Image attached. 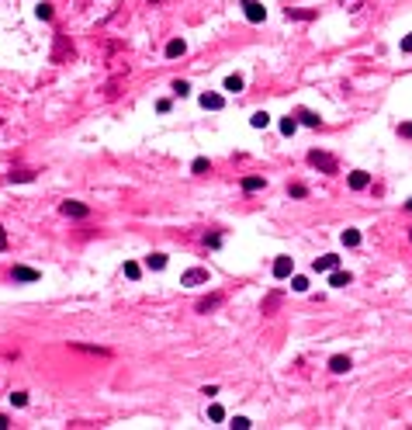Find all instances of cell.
<instances>
[{
    "mask_svg": "<svg viewBox=\"0 0 412 430\" xmlns=\"http://www.w3.org/2000/svg\"><path fill=\"white\" fill-rule=\"evenodd\" d=\"M308 163H312L315 170H322V174H339V160H336L333 153L312 149V153H308Z\"/></svg>",
    "mask_w": 412,
    "mask_h": 430,
    "instance_id": "obj_1",
    "label": "cell"
},
{
    "mask_svg": "<svg viewBox=\"0 0 412 430\" xmlns=\"http://www.w3.org/2000/svg\"><path fill=\"white\" fill-rule=\"evenodd\" d=\"M243 14H246V21L260 24V21H267V7L260 0H243Z\"/></svg>",
    "mask_w": 412,
    "mask_h": 430,
    "instance_id": "obj_2",
    "label": "cell"
},
{
    "mask_svg": "<svg viewBox=\"0 0 412 430\" xmlns=\"http://www.w3.org/2000/svg\"><path fill=\"white\" fill-rule=\"evenodd\" d=\"M180 285H187V288H194V285H208V271H204V267H191V271L180 274Z\"/></svg>",
    "mask_w": 412,
    "mask_h": 430,
    "instance_id": "obj_3",
    "label": "cell"
},
{
    "mask_svg": "<svg viewBox=\"0 0 412 430\" xmlns=\"http://www.w3.org/2000/svg\"><path fill=\"white\" fill-rule=\"evenodd\" d=\"M59 212L70 215V219H87V215H90V208H87L83 201H62V205H59Z\"/></svg>",
    "mask_w": 412,
    "mask_h": 430,
    "instance_id": "obj_4",
    "label": "cell"
},
{
    "mask_svg": "<svg viewBox=\"0 0 412 430\" xmlns=\"http://www.w3.org/2000/svg\"><path fill=\"white\" fill-rule=\"evenodd\" d=\"M73 59V45L66 42V35H56V49H52V63H62V59Z\"/></svg>",
    "mask_w": 412,
    "mask_h": 430,
    "instance_id": "obj_5",
    "label": "cell"
},
{
    "mask_svg": "<svg viewBox=\"0 0 412 430\" xmlns=\"http://www.w3.org/2000/svg\"><path fill=\"white\" fill-rule=\"evenodd\" d=\"M336 264H339V257H336V254H326V257H319V260L312 264V271L315 274H329V271H336Z\"/></svg>",
    "mask_w": 412,
    "mask_h": 430,
    "instance_id": "obj_6",
    "label": "cell"
},
{
    "mask_svg": "<svg viewBox=\"0 0 412 430\" xmlns=\"http://www.w3.org/2000/svg\"><path fill=\"white\" fill-rule=\"evenodd\" d=\"M218 305H225V295H208V298H201V302H197L194 309H197V313H215Z\"/></svg>",
    "mask_w": 412,
    "mask_h": 430,
    "instance_id": "obj_7",
    "label": "cell"
},
{
    "mask_svg": "<svg viewBox=\"0 0 412 430\" xmlns=\"http://www.w3.org/2000/svg\"><path fill=\"white\" fill-rule=\"evenodd\" d=\"M294 271V257H277L274 260V278H291Z\"/></svg>",
    "mask_w": 412,
    "mask_h": 430,
    "instance_id": "obj_8",
    "label": "cell"
},
{
    "mask_svg": "<svg viewBox=\"0 0 412 430\" xmlns=\"http://www.w3.org/2000/svg\"><path fill=\"white\" fill-rule=\"evenodd\" d=\"M350 368H353V361H350V357H343V354L329 357V372H333V375H347Z\"/></svg>",
    "mask_w": 412,
    "mask_h": 430,
    "instance_id": "obj_9",
    "label": "cell"
},
{
    "mask_svg": "<svg viewBox=\"0 0 412 430\" xmlns=\"http://www.w3.org/2000/svg\"><path fill=\"white\" fill-rule=\"evenodd\" d=\"M201 108L204 111H222L225 108V98L222 94H201Z\"/></svg>",
    "mask_w": 412,
    "mask_h": 430,
    "instance_id": "obj_10",
    "label": "cell"
},
{
    "mask_svg": "<svg viewBox=\"0 0 412 430\" xmlns=\"http://www.w3.org/2000/svg\"><path fill=\"white\" fill-rule=\"evenodd\" d=\"M350 188H353V191L371 188V174H367V170H353V174H350Z\"/></svg>",
    "mask_w": 412,
    "mask_h": 430,
    "instance_id": "obj_11",
    "label": "cell"
},
{
    "mask_svg": "<svg viewBox=\"0 0 412 430\" xmlns=\"http://www.w3.org/2000/svg\"><path fill=\"white\" fill-rule=\"evenodd\" d=\"M11 278H14V281H24V285H31V281H39V271H35V267H14Z\"/></svg>",
    "mask_w": 412,
    "mask_h": 430,
    "instance_id": "obj_12",
    "label": "cell"
},
{
    "mask_svg": "<svg viewBox=\"0 0 412 430\" xmlns=\"http://www.w3.org/2000/svg\"><path fill=\"white\" fill-rule=\"evenodd\" d=\"M11 184H28V180H35V170H28V167H18V170H11L7 174Z\"/></svg>",
    "mask_w": 412,
    "mask_h": 430,
    "instance_id": "obj_13",
    "label": "cell"
},
{
    "mask_svg": "<svg viewBox=\"0 0 412 430\" xmlns=\"http://www.w3.org/2000/svg\"><path fill=\"white\" fill-rule=\"evenodd\" d=\"M73 351H80V354H94V357H111V351L108 347H94V344H70Z\"/></svg>",
    "mask_w": 412,
    "mask_h": 430,
    "instance_id": "obj_14",
    "label": "cell"
},
{
    "mask_svg": "<svg viewBox=\"0 0 412 430\" xmlns=\"http://www.w3.org/2000/svg\"><path fill=\"white\" fill-rule=\"evenodd\" d=\"M281 302H284V295H281V292H270L267 298H263V305H260V309H263V316H274V309L281 305Z\"/></svg>",
    "mask_w": 412,
    "mask_h": 430,
    "instance_id": "obj_15",
    "label": "cell"
},
{
    "mask_svg": "<svg viewBox=\"0 0 412 430\" xmlns=\"http://www.w3.org/2000/svg\"><path fill=\"white\" fill-rule=\"evenodd\" d=\"M294 118H298V125H308V129H319V125H322V118L315 115V111H305V108H301Z\"/></svg>",
    "mask_w": 412,
    "mask_h": 430,
    "instance_id": "obj_16",
    "label": "cell"
},
{
    "mask_svg": "<svg viewBox=\"0 0 412 430\" xmlns=\"http://www.w3.org/2000/svg\"><path fill=\"white\" fill-rule=\"evenodd\" d=\"M284 14H288L291 21H315L319 18V11H301V7H288Z\"/></svg>",
    "mask_w": 412,
    "mask_h": 430,
    "instance_id": "obj_17",
    "label": "cell"
},
{
    "mask_svg": "<svg viewBox=\"0 0 412 430\" xmlns=\"http://www.w3.org/2000/svg\"><path fill=\"white\" fill-rule=\"evenodd\" d=\"M263 188H267V180H263V177H243V191H246V195L263 191Z\"/></svg>",
    "mask_w": 412,
    "mask_h": 430,
    "instance_id": "obj_18",
    "label": "cell"
},
{
    "mask_svg": "<svg viewBox=\"0 0 412 430\" xmlns=\"http://www.w3.org/2000/svg\"><path fill=\"white\" fill-rule=\"evenodd\" d=\"M350 281H353L350 271H329V285H333V288H347Z\"/></svg>",
    "mask_w": 412,
    "mask_h": 430,
    "instance_id": "obj_19",
    "label": "cell"
},
{
    "mask_svg": "<svg viewBox=\"0 0 412 430\" xmlns=\"http://www.w3.org/2000/svg\"><path fill=\"white\" fill-rule=\"evenodd\" d=\"M184 52H187L184 39H170V42H166V59H177V56H184Z\"/></svg>",
    "mask_w": 412,
    "mask_h": 430,
    "instance_id": "obj_20",
    "label": "cell"
},
{
    "mask_svg": "<svg viewBox=\"0 0 412 430\" xmlns=\"http://www.w3.org/2000/svg\"><path fill=\"white\" fill-rule=\"evenodd\" d=\"M146 267H149V271H163V267H166V254H149L146 257Z\"/></svg>",
    "mask_w": 412,
    "mask_h": 430,
    "instance_id": "obj_21",
    "label": "cell"
},
{
    "mask_svg": "<svg viewBox=\"0 0 412 430\" xmlns=\"http://www.w3.org/2000/svg\"><path fill=\"white\" fill-rule=\"evenodd\" d=\"M343 247H360V229H343Z\"/></svg>",
    "mask_w": 412,
    "mask_h": 430,
    "instance_id": "obj_22",
    "label": "cell"
},
{
    "mask_svg": "<svg viewBox=\"0 0 412 430\" xmlns=\"http://www.w3.org/2000/svg\"><path fill=\"white\" fill-rule=\"evenodd\" d=\"M243 83H246V80L239 77V73H232V77H225V90H229V94H239V90H243Z\"/></svg>",
    "mask_w": 412,
    "mask_h": 430,
    "instance_id": "obj_23",
    "label": "cell"
},
{
    "mask_svg": "<svg viewBox=\"0 0 412 430\" xmlns=\"http://www.w3.org/2000/svg\"><path fill=\"white\" fill-rule=\"evenodd\" d=\"M250 125H253V129H267V125H270V115H267V111H253V115H250Z\"/></svg>",
    "mask_w": 412,
    "mask_h": 430,
    "instance_id": "obj_24",
    "label": "cell"
},
{
    "mask_svg": "<svg viewBox=\"0 0 412 430\" xmlns=\"http://www.w3.org/2000/svg\"><path fill=\"white\" fill-rule=\"evenodd\" d=\"M294 132H298V118H281V136H294Z\"/></svg>",
    "mask_w": 412,
    "mask_h": 430,
    "instance_id": "obj_25",
    "label": "cell"
},
{
    "mask_svg": "<svg viewBox=\"0 0 412 430\" xmlns=\"http://www.w3.org/2000/svg\"><path fill=\"white\" fill-rule=\"evenodd\" d=\"M191 174H197V177H201V174H212V163H208L204 157H197L194 163H191Z\"/></svg>",
    "mask_w": 412,
    "mask_h": 430,
    "instance_id": "obj_26",
    "label": "cell"
},
{
    "mask_svg": "<svg viewBox=\"0 0 412 430\" xmlns=\"http://www.w3.org/2000/svg\"><path fill=\"white\" fill-rule=\"evenodd\" d=\"M170 90H174L177 98H187V94H191V83H187V80H174V87H170Z\"/></svg>",
    "mask_w": 412,
    "mask_h": 430,
    "instance_id": "obj_27",
    "label": "cell"
},
{
    "mask_svg": "<svg viewBox=\"0 0 412 430\" xmlns=\"http://www.w3.org/2000/svg\"><path fill=\"white\" fill-rule=\"evenodd\" d=\"M208 420H215V423H222V420H225V410H222V406H208Z\"/></svg>",
    "mask_w": 412,
    "mask_h": 430,
    "instance_id": "obj_28",
    "label": "cell"
},
{
    "mask_svg": "<svg viewBox=\"0 0 412 430\" xmlns=\"http://www.w3.org/2000/svg\"><path fill=\"white\" fill-rule=\"evenodd\" d=\"M11 406H28V392H11Z\"/></svg>",
    "mask_w": 412,
    "mask_h": 430,
    "instance_id": "obj_29",
    "label": "cell"
},
{
    "mask_svg": "<svg viewBox=\"0 0 412 430\" xmlns=\"http://www.w3.org/2000/svg\"><path fill=\"white\" fill-rule=\"evenodd\" d=\"M288 195H291V198H308V188H305V184H291Z\"/></svg>",
    "mask_w": 412,
    "mask_h": 430,
    "instance_id": "obj_30",
    "label": "cell"
},
{
    "mask_svg": "<svg viewBox=\"0 0 412 430\" xmlns=\"http://www.w3.org/2000/svg\"><path fill=\"white\" fill-rule=\"evenodd\" d=\"M204 247H212V250H218V247H222V233H212V236H204Z\"/></svg>",
    "mask_w": 412,
    "mask_h": 430,
    "instance_id": "obj_31",
    "label": "cell"
},
{
    "mask_svg": "<svg viewBox=\"0 0 412 430\" xmlns=\"http://www.w3.org/2000/svg\"><path fill=\"white\" fill-rule=\"evenodd\" d=\"M125 274H128V278H132V281H135L139 274H142V267H139L135 260H128V264H125Z\"/></svg>",
    "mask_w": 412,
    "mask_h": 430,
    "instance_id": "obj_32",
    "label": "cell"
},
{
    "mask_svg": "<svg viewBox=\"0 0 412 430\" xmlns=\"http://www.w3.org/2000/svg\"><path fill=\"white\" fill-rule=\"evenodd\" d=\"M291 288L294 292H308V278H291Z\"/></svg>",
    "mask_w": 412,
    "mask_h": 430,
    "instance_id": "obj_33",
    "label": "cell"
},
{
    "mask_svg": "<svg viewBox=\"0 0 412 430\" xmlns=\"http://www.w3.org/2000/svg\"><path fill=\"white\" fill-rule=\"evenodd\" d=\"M39 18L42 21H52V4H39Z\"/></svg>",
    "mask_w": 412,
    "mask_h": 430,
    "instance_id": "obj_34",
    "label": "cell"
},
{
    "mask_svg": "<svg viewBox=\"0 0 412 430\" xmlns=\"http://www.w3.org/2000/svg\"><path fill=\"white\" fill-rule=\"evenodd\" d=\"M250 427H253V423H250L246 416H235L232 420V430H250Z\"/></svg>",
    "mask_w": 412,
    "mask_h": 430,
    "instance_id": "obj_35",
    "label": "cell"
},
{
    "mask_svg": "<svg viewBox=\"0 0 412 430\" xmlns=\"http://www.w3.org/2000/svg\"><path fill=\"white\" fill-rule=\"evenodd\" d=\"M398 136H402V139H412V121H402V125H398Z\"/></svg>",
    "mask_w": 412,
    "mask_h": 430,
    "instance_id": "obj_36",
    "label": "cell"
},
{
    "mask_svg": "<svg viewBox=\"0 0 412 430\" xmlns=\"http://www.w3.org/2000/svg\"><path fill=\"white\" fill-rule=\"evenodd\" d=\"M170 108H174V104H170V101H166V98H163V101H156V111H159V115H166Z\"/></svg>",
    "mask_w": 412,
    "mask_h": 430,
    "instance_id": "obj_37",
    "label": "cell"
},
{
    "mask_svg": "<svg viewBox=\"0 0 412 430\" xmlns=\"http://www.w3.org/2000/svg\"><path fill=\"white\" fill-rule=\"evenodd\" d=\"M402 52H412V35H405V39H402Z\"/></svg>",
    "mask_w": 412,
    "mask_h": 430,
    "instance_id": "obj_38",
    "label": "cell"
},
{
    "mask_svg": "<svg viewBox=\"0 0 412 430\" xmlns=\"http://www.w3.org/2000/svg\"><path fill=\"white\" fill-rule=\"evenodd\" d=\"M0 250H7V229L0 226Z\"/></svg>",
    "mask_w": 412,
    "mask_h": 430,
    "instance_id": "obj_39",
    "label": "cell"
},
{
    "mask_svg": "<svg viewBox=\"0 0 412 430\" xmlns=\"http://www.w3.org/2000/svg\"><path fill=\"white\" fill-rule=\"evenodd\" d=\"M4 427H11V420H7V416L0 413V430H4Z\"/></svg>",
    "mask_w": 412,
    "mask_h": 430,
    "instance_id": "obj_40",
    "label": "cell"
},
{
    "mask_svg": "<svg viewBox=\"0 0 412 430\" xmlns=\"http://www.w3.org/2000/svg\"><path fill=\"white\" fill-rule=\"evenodd\" d=\"M405 208H409V212H412V198H409V201H405Z\"/></svg>",
    "mask_w": 412,
    "mask_h": 430,
    "instance_id": "obj_41",
    "label": "cell"
},
{
    "mask_svg": "<svg viewBox=\"0 0 412 430\" xmlns=\"http://www.w3.org/2000/svg\"><path fill=\"white\" fill-rule=\"evenodd\" d=\"M409 239H412V229H409Z\"/></svg>",
    "mask_w": 412,
    "mask_h": 430,
    "instance_id": "obj_42",
    "label": "cell"
},
{
    "mask_svg": "<svg viewBox=\"0 0 412 430\" xmlns=\"http://www.w3.org/2000/svg\"><path fill=\"white\" fill-rule=\"evenodd\" d=\"M149 4H156V0H149Z\"/></svg>",
    "mask_w": 412,
    "mask_h": 430,
    "instance_id": "obj_43",
    "label": "cell"
}]
</instances>
